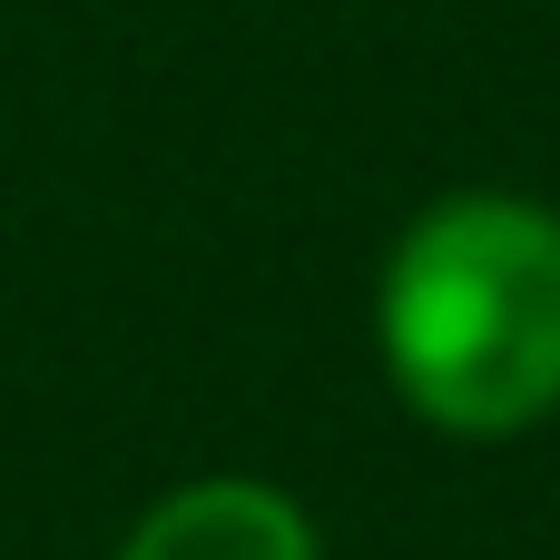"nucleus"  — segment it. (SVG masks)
I'll return each instance as SVG.
<instances>
[{
    "instance_id": "1",
    "label": "nucleus",
    "mask_w": 560,
    "mask_h": 560,
    "mask_svg": "<svg viewBox=\"0 0 560 560\" xmlns=\"http://www.w3.org/2000/svg\"><path fill=\"white\" fill-rule=\"evenodd\" d=\"M374 354L413 423L512 443L560 413V207L512 187L433 197L374 285Z\"/></svg>"
},
{
    "instance_id": "2",
    "label": "nucleus",
    "mask_w": 560,
    "mask_h": 560,
    "mask_svg": "<svg viewBox=\"0 0 560 560\" xmlns=\"http://www.w3.org/2000/svg\"><path fill=\"white\" fill-rule=\"evenodd\" d=\"M118 560H325V541L295 492L256 472H207V482L158 492L138 532L118 541Z\"/></svg>"
}]
</instances>
